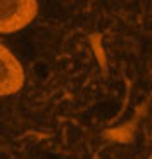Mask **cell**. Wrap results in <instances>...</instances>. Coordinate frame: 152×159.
Returning a JSON list of instances; mask_svg holds the SVG:
<instances>
[{
    "mask_svg": "<svg viewBox=\"0 0 152 159\" xmlns=\"http://www.w3.org/2000/svg\"><path fill=\"white\" fill-rule=\"evenodd\" d=\"M38 9L36 0H0V35H12L29 26Z\"/></svg>",
    "mask_w": 152,
    "mask_h": 159,
    "instance_id": "cell-1",
    "label": "cell"
},
{
    "mask_svg": "<svg viewBox=\"0 0 152 159\" xmlns=\"http://www.w3.org/2000/svg\"><path fill=\"white\" fill-rule=\"evenodd\" d=\"M24 81L26 73L23 62L7 45L0 43V97H9L21 92Z\"/></svg>",
    "mask_w": 152,
    "mask_h": 159,
    "instance_id": "cell-2",
    "label": "cell"
}]
</instances>
